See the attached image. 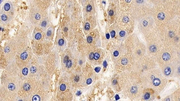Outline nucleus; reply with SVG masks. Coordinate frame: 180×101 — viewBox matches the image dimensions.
<instances>
[{
	"mask_svg": "<svg viewBox=\"0 0 180 101\" xmlns=\"http://www.w3.org/2000/svg\"><path fill=\"white\" fill-rule=\"evenodd\" d=\"M23 80L21 77L20 69L15 61L10 64L3 71L1 82V85L13 93L18 94Z\"/></svg>",
	"mask_w": 180,
	"mask_h": 101,
	"instance_id": "nucleus-1",
	"label": "nucleus"
},
{
	"mask_svg": "<svg viewBox=\"0 0 180 101\" xmlns=\"http://www.w3.org/2000/svg\"><path fill=\"white\" fill-rule=\"evenodd\" d=\"M14 38L17 48L15 63L19 69H20L26 65L30 60L32 49L27 35L23 30H20Z\"/></svg>",
	"mask_w": 180,
	"mask_h": 101,
	"instance_id": "nucleus-2",
	"label": "nucleus"
},
{
	"mask_svg": "<svg viewBox=\"0 0 180 101\" xmlns=\"http://www.w3.org/2000/svg\"><path fill=\"white\" fill-rule=\"evenodd\" d=\"M142 75L141 78L144 89H151L156 93H160L168 82L166 77L159 70H150Z\"/></svg>",
	"mask_w": 180,
	"mask_h": 101,
	"instance_id": "nucleus-3",
	"label": "nucleus"
},
{
	"mask_svg": "<svg viewBox=\"0 0 180 101\" xmlns=\"http://www.w3.org/2000/svg\"><path fill=\"white\" fill-rule=\"evenodd\" d=\"M123 90L125 94L130 99H140L144 90L141 78L139 76H132L127 82H125Z\"/></svg>",
	"mask_w": 180,
	"mask_h": 101,
	"instance_id": "nucleus-4",
	"label": "nucleus"
},
{
	"mask_svg": "<svg viewBox=\"0 0 180 101\" xmlns=\"http://www.w3.org/2000/svg\"><path fill=\"white\" fill-rule=\"evenodd\" d=\"M72 85L70 79L62 78L57 90V97L59 101H71L73 99Z\"/></svg>",
	"mask_w": 180,
	"mask_h": 101,
	"instance_id": "nucleus-5",
	"label": "nucleus"
},
{
	"mask_svg": "<svg viewBox=\"0 0 180 101\" xmlns=\"http://www.w3.org/2000/svg\"><path fill=\"white\" fill-rule=\"evenodd\" d=\"M0 49L8 65L13 61H15L17 48L15 38L8 39L3 48H0Z\"/></svg>",
	"mask_w": 180,
	"mask_h": 101,
	"instance_id": "nucleus-6",
	"label": "nucleus"
},
{
	"mask_svg": "<svg viewBox=\"0 0 180 101\" xmlns=\"http://www.w3.org/2000/svg\"><path fill=\"white\" fill-rule=\"evenodd\" d=\"M30 17L33 25L36 27H38L41 21L46 17L44 9L34 2L33 5L30 6Z\"/></svg>",
	"mask_w": 180,
	"mask_h": 101,
	"instance_id": "nucleus-7",
	"label": "nucleus"
},
{
	"mask_svg": "<svg viewBox=\"0 0 180 101\" xmlns=\"http://www.w3.org/2000/svg\"><path fill=\"white\" fill-rule=\"evenodd\" d=\"M36 85L32 78L28 77L24 80L17 96L27 97L36 88Z\"/></svg>",
	"mask_w": 180,
	"mask_h": 101,
	"instance_id": "nucleus-8",
	"label": "nucleus"
},
{
	"mask_svg": "<svg viewBox=\"0 0 180 101\" xmlns=\"http://www.w3.org/2000/svg\"><path fill=\"white\" fill-rule=\"evenodd\" d=\"M47 98V90L38 87H36L32 92L27 97L28 101H46Z\"/></svg>",
	"mask_w": 180,
	"mask_h": 101,
	"instance_id": "nucleus-9",
	"label": "nucleus"
},
{
	"mask_svg": "<svg viewBox=\"0 0 180 101\" xmlns=\"http://www.w3.org/2000/svg\"><path fill=\"white\" fill-rule=\"evenodd\" d=\"M17 94L8 90L3 86L0 87V101H16Z\"/></svg>",
	"mask_w": 180,
	"mask_h": 101,
	"instance_id": "nucleus-10",
	"label": "nucleus"
},
{
	"mask_svg": "<svg viewBox=\"0 0 180 101\" xmlns=\"http://www.w3.org/2000/svg\"><path fill=\"white\" fill-rule=\"evenodd\" d=\"M15 15L0 10V25L6 26L12 23L15 18Z\"/></svg>",
	"mask_w": 180,
	"mask_h": 101,
	"instance_id": "nucleus-11",
	"label": "nucleus"
},
{
	"mask_svg": "<svg viewBox=\"0 0 180 101\" xmlns=\"http://www.w3.org/2000/svg\"><path fill=\"white\" fill-rule=\"evenodd\" d=\"M155 91L150 89H144L142 92V99L143 101H152L155 99Z\"/></svg>",
	"mask_w": 180,
	"mask_h": 101,
	"instance_id": "nucleus-12",
	"label": "nucleus"
},
{
	"mask_svg": "<svg viewBox=\"0 0 180 101\" xmlns=\"http://www.w3.org/2000/svg\"><path fill=\"white\" fill-rule=\"evenodd\" d=\"M0 10L6 12L15 14V9L14 5L13 4L12 2L9 0H6L3 1L2 6L1 7Z\"/></svg>",
	"mask_w": 180,
	"mask_h": 101,
	"instance_id": "nucleus-13",
	"label": "nucleus"
},
{
	"mask_svg": "<svg viewBox=\"0 0 180 101\" xmlns=\"http://www.w3.org/2000/svg\"><path fill=\"white\" fill-rule=\"evenodd\" d=\"M150 19L147 20L146 18L143 19L140 23V28L142 31L149 30L151 28V25H152V22L150 21Z\"/></svg>",
	"mask_w": 180,
	"mask_h": 101,
	"instance_id": "nucleus-14",
	"label": "nucleus"
},
{
	"mask_svg": "<svg viewBox=\"0 0 180 101\" xmlns=\"http://www.w3.org/2000/svg\"><path fill=\"white\" fill-rule=\"evenodd\" d=\"M39 29H36L37 30V32L33 34V37L36 41H40L42 39V38L44 37V30H43L42 29H41L39 27Z\"/></svg>",
	"mask_w": 180,
	"mask_h": 101,
	"instance_id": "nucleus-15",
	"label": "nucleus"
},
{
	"mask_svg": "<svg viewBox=\"0 0 180 101\" xmlns=\"http://www.w3.org/2000/svg\"><path fill=\"white\" fill-rule=\"evenodd\" d=\"M49 20H48V17H46L41 21V23L39 24V25L38 27H39L43 30L46 31L49 25Z\"/></svg>",
	"mask_w": 180,
	"mask_h": 101,
	"instance_id": "nucleus-16",
	"label": "nucleus"
},
{
	"mask_svg": "<svg viewBox=\"0 0 180 101\" xmlns=\"http://www.w3.org/2000/svg\"><path fill=\"white\" fill-rule=\"evenodd\" d=\"M53 27L51 26L49 28H48V29L47 30V32H46V35L47 38L50 39L53 34Z\"/></svg>",
	"mask_w": 180,
	"mask_h": 101,
	"instance_id": "nucleus-17",
	"label": "nucleus"
},
{
	"mask_svg": "<svg viewBox=\"0 0 180 101\" xmlns=\"http://www.w3.org/2000/svg\"><path fill=\"white\" fill-rule=\"evenodd\" d=\"M171 55L170 54L168 53V52H165L162 54V59L166 62H168V61L171 59Z\"/></svg>",
	"mask_w": 180,
	"mask_h": 101,
	"instance_id": "nucleus-18",
	"label": "nucleus"
},
{
	"mask_svg": "<svg viewBox=\"0 0 180 101\" xmlns=\"http://www.w3.org/2000/svg\"><path fill=\"white\" fill-rule=\"evenodd\" d=\"M16 101H28V99L27 97H25L17 96Z\"/></svg>",
	"mask_w": 180,
	"mask_h": 101,
	"instance_id": "nucleus-19",
	"label": "nucleus"
},
{
	"mask_svg": "<svg viewBox=\"0 0 180 101\" xmlns=\"http://www.w3.org/2000/svg\"><path fill=\"white\" fill-rule=\"evenodd\" d=\"M165 13H164L163 12H160L158 14V18H159L160 20H164L165 19Z\"/></svg>",
	"mask_w": 180,
	"mask_h": 101,
	"instance_id": "nucleus-20",
	"label": "nucleus"
},
{
	"mask_svg": "<svg viewBox=\"0 0 180 101\" xmlns=\"http://www.w3.org/2000/svg\"><path fill=\"white\" fill-rule=\"evenodd\" d=\"M64 44V41L63 39H62V38H61V39H58V46H63Z\"/></svg>",
	"mask_w": 180,
	"mask_h": 101,
	"instance_id": "nucleus-21",
	"label": "nucleus"
},
{
	"mask_svg": "<svg viewBox=\"0 0 180 101\" xmlns=\"http://www.w3.org/2000/svg\"><path fill=\"white\" fill-rule=\"evenodd\" d=\"M66 66L68 68H71L72 65V61L71 60H69L66 63Z\"/></svg>",
	"mask_w": 180,
	"mask_h": 101,
	"instance_id": "nucleus-22",
	"label": "nucleus"
},
{
	"mask_svg": "<svg viewBox=\"0 0 180 101\" xmlns=\"http://www.w3.org/2000/svg\"><path fill=\"white\" fill-rule=\"evenodd\" d=\"M100 54L99 53H95L94 55V59L95 60H98L100 58Z\"/></svg>",
	"mask_w": 180,
	"mask_h": 101,
	"instance_id": "nucleus-23",
	"label": "nucleus"
},
{
	"mask_svg": "<svg viewBox=\"0 0 180 101\" xmlns=\"http://www.w3.org/2000/svg\"><path fill=\"white\" fill-rule=\"evenodd\" d=\"M122 65H127V64L128 63V60H127L126 58H124L122 60Z\"/></svg>",
	"mask_w": 180,
	"mask_h": 101,
	"instance_id": "nucleus-24",
	"label": "nucleus"
},
{
	"mask_svg": "<svg viewBox=\"0 0 180 101\" xmlns=\"http://www.w3.org/2000/svg\"><path fill=\"white\" fill-rule=\"evenodd\" d=\"M85 29L86 30H89L90 29V24L88 22L85 23Z\"/></svg>",
	"mask_w": 180,
	"mask_h": 101,
	"instance_id": "nucleus-25",
	"label": "nucleus"
},
{
	"mask_svg": "<svg viewBox=\"0 0 180 101\" xmlns=\"http://www.w3.org/2000/svg\"><path fill=\"white\" fill-rule=\"evenodd\" d=\"M91 10H92V6L90 5H88L87 6V7H86V11L89 12Z\"/></svg>",
	"mask_w": 180,
	"mask_h": 101,
	"instance_id": "nucleus-26",
	"label": "nucleus"
},
{
	"mask_svg": "<svg viewBox=\"0 0 180 101\" xmlns=\"http://www.w3.org/2000/svg\"><path fill=\"white\" fill-rule=\"evenodd\" d=\"M87 41L89 43H91L93 41V38L91 37V36H89L88 38H87Z\"/></svg>",
	"mask_w": 180,
	"mask_h": 101,
	"instance_id": "nucleus-27",
	"label": "nucleus"
},
{
	"mask_svg": "<svg viewBox=\"0 0 180 101\" xmlns=\"http://www.w3.org/2000/svg\"><path fill=\"white\" fill-rule=\"evenodd\" d=\"M94 53H91L89 55V59L90 60H92L94 59Z\"/></svg>",
	"mask_w": 180,
	"mask_h": 101,
	"instance_id": "nucleus-28",
	"label": "nucleus"
},
{
	"mask_svg": "<svg viewBox=\"0 0 180 101\" xmlns=\"http://www.w3.org/2000/svg\"><path fill=\"white\" fill-rule=\"evenodd\" d=\"M129 18H128L127 17H125L123 18V21L125 23H127V22H129Z\"/></svg>",
	"mask_w": 180,
	"mask_h": 101,
	"instance_id": "nucleus-29",
	"label": "nucleus"
},
{
	"mask_svg": "<svg viewBox=\"0 0 180 101\" xmlns=\"http://www.w3.org/2000/svg\"><path fill=\"white\" fill-rule=\"evenodd\" d=\"M115 32L114 31V30H112V32H111V36H112V38H114L115 36Z\"/></svg>",
	"mask_w": 180,
	"mask_h": 101,
	"instance_id": "nucleus-30",
	"label": "nucleus"
},
{
	"mask_svg": "<svg viewBox=\"0 0 180 101\" xmlns=\"http://www.w3.org/2000/svg\"><path fill=\"white\" fill-rule=\"evenodd\" d=\"M120 36L121 37H124L125 34V33L124 31H121L119 33Z\"/></svg>",
	"mask_w": 180,
	"mask_h": 101,
	"instance_id": "nucleus-31",
	"label": "nucleus"
},
{
	"mask_svg": "<svg viewBox=\"0 0 180 101\" xmlns=\"http://www.w3.org/2000/svg\"><path fill=\"white\" fill-rule=\"evenodd\" d=\"M118 55H119V53H118V51H115V52H114V56L117 57V56H118Z\"/></svg>",
	"mask_w": 180,
	"mask_h": 101,
	"instance_id": "nucleus-32",
	"label": "nucleus"
},
{
	"mask_svg": "<svg viewBox=\"0 0 180 101\" xmlns=\"http://www.w3.org/2000/svg\"><path fill=\"white\" fill-rule=\"evenodd\" d=\"M2 86L1 85V79H0V87H1V86Z\"/></svg>",
	"mask_w": 180,
	"mask_h": 101,
	"instance_id": "nucleus-33",
	"label": "nucleus"
}]
</instances>
